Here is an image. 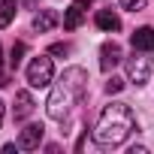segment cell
Returning a JSON list of instances; mask_svg holds the SVG:
<instances>
[{
	"label": "cell",
	"instance_id": "12",
	"mask_svg": "<svg viewBox=\"0 0 154 154\" xmlns=\"http://www.w3.org/2000/svg\"><path fill=\"white\" fill-rule=\"evenodd\" d=\"M15 12H18V3H15V0H0V30L9 27V21L15 18Z\"/></svg>",
	"mask_w": 154,
	"mask_h": 154
},
{
	"label": "cell",
	"instance_id": "16",
	"mask_svg": "<svg viewBox=\"0 0 154 154\" xmlns=\"http://www.w3.org/2000/svg\"><path fill=\"white\" fill-rule=\"evenodd\" d=\"M69 51H72V45H69V42H54V45L48 48V54H60V57H63V54H69Z\"/></svg>",
	"mask_w": 154,
	"mask_h": 154
},
{
	"label": "cell",
	"instance_id": "3",
	"mask_svg": "<svg viewBox=\"0 0 154 154\" xmlns=\"http://www.w3.org/2000/svg\"><path fill=\"white\" fill-rule=\"evenodd\" d=\"M51 79H54V63H51V57L39 54V57H33V60L27 63V85H30V88H48Z\"/></svg>",
	"mask_w": 154,
	"mask_h": 154
},
{
	"label": "cell",
	"instance_id": "5",
	"mask_svg": "<svg viewBox=\"0 0 154 154\" xmlns=\"http://www.w3.org/2000/svg\"><path fill=\"white\" fill-rule=\"evenodd\" d=\"M42 133H45L42 124H27V127L18 133V148H21V151H36L39 142H42Z\"/></svg>",
	"mask_w": 154,
	"mask_h": 154
},
{
	"label": "cell",
	"instance_id": "6",
	"mask_svg": "<svg viewBox=\"0 0 154 154\" xmlns=\"http://www.w3.org/2000/svg\"><path fill=\"white\" fill-rule=\"evenodd\" d=\"M118 63H121V45L118 42H103V48H100V69L109 72Z\"/></svg>",
	"mask_w": 154,
	"mask_h": 154
},
{
	"label": "cell",
	"instance_id": "11",
	"mask_svg": "<svg viewBox=\"0 0 154 154\" xmlns=\"http://www.w3.org/2000/svg\"><path fill=\"white\" fill-rule=\"evenodd\" d=\"M94 24H97L100 30H106V33L121 30V18H118V12H112V9H100V12L94 15Z\"/></svg>",
	"mask_w": 154,
	"mask_h": 154
},
{
	"label": "cell",
	"instance_id": "15",
	"mask_svg": "<svg viewBox=\"0 0 154 154\" xmlns=\"http://www.w3.org/2000/svg\"><path fill=\"white\" fill-rule=\"evenodd\" d=\"M124 88V79H118V75H112V79L106 82V94H118Z\"/></svg>",
	"mask_w": 154,
	"mask_h": 154
},
{
	"label": "cell",
	"instance_id": "8",
	"mask_svg": "<svg viewBox=\"0 0 154 154\" xmlns=\"http://www.w3.org/2000/svg\"><path fill=\"white\" fill-rule=\"evenodd\" d=\"M85 0H75V3H69L66 6V12H63V30H75L82 21H85Z\"/></svg>",
	"mask_w": 154,
	"mask_h": 154
},
{
	"label": "cell",
	"instance_id": "13",
	"mask_svg": "<svg viewBox=\"0 0 154 154\" xmlns=\"http://www.w3.org/2000/svg\"><path fill=\"white\" fill-rule=\"evenodd\" d=\"M24 48H27L24 42H15V45H12V51H9V69H12V72H18L21 57H24Z\"/></svg>",
	"mask_w": 154,
	"mask_h": 154
},
{
	"label": "cell",
	"instance_id": "2",
	"mask_svg": "<svg viewBox=\"0 0 154 154\" xmlns=\"http://www.w3.org/2000/svg\"><path fill=\"white\" fill-rule=\"evenodd\" d=\"M136 130V115L127 103H112L103 109L97 130H94V142L100 148H118L127 142V136Z\"/></svg>",
	"mask_w": 154,
	"mask_h": 154
},
{
	"label": "cell",
	"instance_id": "10",
	"mask_svg": "<svg viewBox=\"0 0 154 154\" xmlns=\"http://www.w3.org/2000/svg\"><path fill=\"white\" fill-rule=\"evenodd\" d=\"M133 51H154V27H139L130 36Z\"/></svg>",
	"mask_w": 154,
	"mask_h": 154
},
{
	"label": "cell",
	"instance_id": "4",
	"mask_svg": "<svg viewBox=\"0 0 154 154\" xmlns=\"http://www.w3.org/2000/svg\"><path fill=\"white\" fill-rule=\"evenodd\" d=\"M151 57H148V51H139V54H133L130 60H127V75H130V82L136 85V88H142L148 79H151Z\"/></svg>",
	"mask_w": 154,
	"mask_h": 154
},
{
	"label": "cell",
	"instance_id": "9",
	"mask_svg": "<svg viewBox=\"0 0 154 154\" xmlns=\"http://www.w3.org/2000/svg\"><path fill=\"white\" fill-rule=\"evenodd\" d=\"M57 24H60V15H57L54 9H42V12L33 15V30H36V33H48V30H54Z\"/></svg>",
	"mask_w": 154,
	"mask_h": 154
},
{
	"label": "cell",
	"instance_id": "17",
	"mask_svg": "<svg viewBox=\"0 0 154 154\" xmlns=\"http://www.w3.org/2000/svg\"><path fill=\"white\" fill-rule=\"evenodd\" d=\"M3 85H6V75H3V72H0V88H3Z\"/></svg>",
	"mask_w": 154,
	"mask_h": 154
},
{
	"label": "cell",
	"instance_id": "19",
	"mask_svg": "<svg viewBox=\"0 0 154 154\" xmlns=\"http://www.w3.org/2000/svg\"><path fill=\"white\" fill-rule=\"evenodd\" d=\"M0 60H3V48H0Z\"/></svg>",
	"mask_w": 154,
	"mask_h": 154
},
{
	"label": "cell",
	"instance_id": "18",
	"mask_svg": "<svg viewBox=\"0 0 154 154\" xmlns=\"http://www.w3.org/2000/svg\"><path fill=\"white\" fill-rule=\"evenodd\" d=\"M0 124H3V103H0Z\"/></svg>",
	"mask_w": 154,
	"mask_h": 154
},
{
	"label": "cell",
	"instance_id": "14",
	"mask_svg": "<svg viewBox=\"0 0 154 154\" xmlns=\"http://www.w3.org/2000/svg\"><path fill=\"white\" fill-rule=\"evenodd\" d=\"M118 3H121V9H127V12H139V9H145L148 0H118Z\"/></svg>",
	"mask_w": 154,
	"mask_h": 154
},
{
	"label": "cell",
	"instance_id": "20",
	"mask_svg": "<svg viewBox=\"0 0 154 154\" xmlns=\"http://www.w3.org/2000/svg\"><path fill=\"white\" fill-rule=\"evenodd\" d=\"M85 3H91V0H85Z\"/></svg>",
	"mask_w": 154,
	"mask_h": 154
},
{
	"label": "cell",
	"instance_id": "7",
	"mask_svg": "<svg viewBox=\"0 0 154 154\" xmlns=\"http://www.w3.org/2000/svg\"><path fill=\"white\" fill-rule=\"evenodd\" d=\"M33 97H30V91H18L15 94V106H12V118L15 121H27L30 115H33Z\"/></svg>",
	"mask_w": 154,
	"mask_h": 154
},
{
	"label": "cell",
	"instance_id": "1",
	"mask_svg": "<svg viewBox=\"0 0 154 154\" xmlns=\"http://www.w3.org/2000/svg\"><path fill=\"white\" fill-rule=\"evenodd\" d=\"M85 88H88V72H85L82 66H69V69H63V75L57 79V85H54V91L48 94V103H45L48 118L63 124L66 115H69V109H72V103L82 100Z\"/></svg>",
	"mask_w": 154,
	"mask_h": 154
}]
</instances>
